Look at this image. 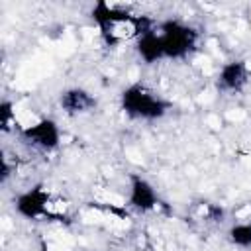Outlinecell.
Returning <instances> with one entry per match:
<instances>
[{
    "mask_svg": "<svg viewBox=\"0 0 251 251\" xmlns=\"http://www.w3.org/2000/svg\"><path fill=\"white\" fill-rule=\"evenodd\" d=\"M157 31L165 59H184L196 51L200 41V31L182 20H165L157 24Z\"/></svg>",
    "mask_w": 251,
    "mask_h": 251,
    "instance_id": "obj_3",
    "label": "cell"
},
{
    "mask_svg": "<svg viewBox=\"0 0 251 251\" xmlns=\"http://www.w3.org/2000/svg\"><path fill=\"white\" fill-rule=\"evenodd\" d=\"M227 239L243 249H251V222H237L227 229Z\"/></svg>",
    "mask_w": 251,
    "mask_h": 251,
    "instance_id": "obj_10",
    "label": "cell"
},
{
    "mask_svg": "<svg viewBox=\"0 0 251 251\" xmlns=\"http://www.w3.org/2000/svg\"><path fill=\"white\" fill-rule=\"evenodd\" d=\"M135 51L139 55V59L145 65H153L157 61H163V47H161V39H159V31L157 25L149 31H145L137 41H135Z\"/></svg>",
    "mask_w": 251,
    "mask_h": 251,
    "instance_id": "obj_9",
    "label": "cell"
},
{
    "mask_svg": "<svg viewBox=\"0 0 251 251\" xmlns=\"http://www.w3.org/2000/svg\"><path fill=\"white\" fill-rule=\"evenodd\" d=\"M14 208H16V214L25 218V220L61 218L65 214V204L55 202L53 194L41 184L20 192L14 198Z\"/></svg>",
    "mask_w": 251,
    "mask_h": 251,
    "instance_id": "obj_4",
    "label": "cell"
},
{
    "mask_svg": "<svg viewBox=\"0 0 251 251\" xmlns=\"http://www.w3.org/2000/svg\"><path fill=\"white\" fill-rule=\"evenodd\" d=\"M22 141H25L29 147L51 153L61 145V127L53 118H41L31 126H25L20 131Z\"/></svg>",
    "mask_w": 251,
    "mask_h": 251,
    "instance_id": "obj_5",
    "label": "cell"
},
{
    "mask_svg": "<svg viewBox=\"0 0 251 251\" xmlns=\"http://www.w3.org/2000/svg\"><path fill=\"white\" fill-rule=\"evenodd\" d=\"M249 82V67L245 61L241 59H231V61H226L220 71H218V76H216V84H218V90L222 92H229V94H235V92H241Z\"/></svg>",
    "mask_w": 251,
    "mask_h": 251,
    "instance_id": "obj_7",
    "label": "cell"
},
{
    "mask_svg": "<svg viewBox=\"0 0 251 251\" xmlns=\"http://www.w3.org/2000/svg\"><path fill=\"white\" fill-rule=\"evenodd\" d=\"M127 206L145 214V212H153L161 206L159 194L155 190V186L141 175H131L129 176V194H127Z\"/></svg>",
    "mask_w": 251,
    "mask_h": 251,
    "instance_id": "obj_6",
    "label": "cell"
},
{
    "mask_svg": "<svg viewBox=\"0 0 251 251\" xmlns=\"http://www.w3.org/2000/svg\"><path fill=\"white\" fill-rule=\"evenodd\" d=\"M0 118H2V127L8 129L10 122H12V104L8 100H4L2 106H0Z\"/></svg>",
    "mask_w": 251,
    "mask_h": 251,
    "instance_id": "obj_11",
    "label": "cell"
},
{
    "mask_svg": "<svg viewBox=\"0 0 251 251\" xmlns=\"http://www.w3.org/2000/svg\"><path fill=\"white\" fill-rule=\"evenodd\" d=\"M171 100L161 96L155 88L145 82H131L120 94V108L131 120L155 122L169 114Z\"/></svg>",
    "mask_w": 251,
    "mask_h": 251,
    "instance_id": "obj_2",
    "label": "cell"
},
{
    "mask_svg": "<svg viewBox=\"0 0 251 251\" xmlns=\"http://www.w3.org/2000/svg\"><path fill=\"white\" fill-rule=\"evenodd\" d=\"M59 106L67 116H82L96 108V98L88 90L80 86H73L61 92Z\"/></svg>",
    "mask_w": 251,
    "mask_h": 251,
    "instance_id": "obj_8",
    "label": "cell"
},
{
    "mask_svg": "<svg viewBox=\"0 0 251 251\" xmlns=\"http://www.w3.org/2000/svg\"><path fill=\"white\" fill-rule=\"evenodd\" d=\"M90 18L96 24L104 43L110 47H120L129 41H137L145 31L157 25L147 16L133 14L108 2H96L90 10Z\"/></svg>",
    "mask_w": 251,
    "mask_h": 251,
    "instance_id": "obj_1",
    "label": "cell"
}]
</instances>
